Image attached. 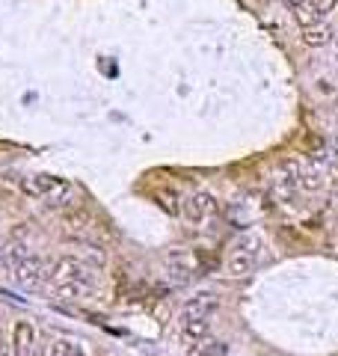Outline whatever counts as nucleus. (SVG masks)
<instances>
[{"label": "nucleus", "mask_w": 338, "mask_h": 356, "mask_svg": "<svg viewBox=\"0 0 338 356\" xmlns=\"http://www.w3.org/2000/svg\"><path fill=\"white\" fill-rule=\"evenodd\" d=\"M21 190L27 196H33V199H45L51 205H68L74 196L72 181L57 178V175H30L21 181Z\"/></svg>", "instance_id": "f257e3e1"}, {"label": "nucleus", "mask_w": 338, "mask_h": 356, "mask_svg": "<svg viewBox=\"0 0 338 356\" xmlns=\"http://www.w3.org/2000/svg\"><path fill=\"white\" fill-rule=\"evenodd\" d=\"M12 279H15V285H21L24 291H33L51 279V261H45L42 255H27V259L15 267Z\"/></svg>", "instance_id": "f03ea898"}, {"label": "nucleus", "mask_w": 338, "mask_h": 356, "mask_svg": "<svg viewBox=\"0 0 338 356\" xmlns=\"http://www.w3.org/2000/svg\"><path fill=\"white\" fill-rule=\"evenodd\" d=\"M252 250H258V241H255V237H243V241L235 244V250L228 253V259H226L228 276H235V279H243V276L252 273V267H255V253H252Z\"/></svg>", "instance_id": "7ed1b4c3"}, {"label": "nucleus", "mask_w": 338, "mask_h": 356, "mask_svg": "<svg viewBox=\"0 0 338 356\" xmlns=\"http://www.w3.org/2000/svg\"><path fill=\"white\" fill-rule=\"evenodd\" d=\"M51 279L54 282H86L89 285V270L81 259L74 255H59L51 264Z\"/></svg>", "instance_id": "20e7f679"}, {"label": "nucleus", "mask_w": 338, "mask_h": 356, "mask_svg": "<svg viewBox=\"0 0 338 356\" xmlns=\"http://www.w3.org/2000/svg\"><path fill=\"white\" fill-rule=\"evenodd\" d=\"M217 309H220V297H217L214 291H199V294H193L190 300L184 303L181 321L184 318H205V321H211V315Z\"/></svg>", "instance_id": "39448f33"}, {"label": "nucleus", "mask_w": 338, "mask_h": 356, "mask_svg": "<svg viewBox=\"0 0 338 356\" xmlns=\"http://www.w3.org/2000/svg\"><path fill=\"white\" fill-rule=\"evenodd\" d=\"M166 267L175 285H187L196 276V259L187 250H172L166 255Z\"/></svg>", "instance_id": "423d86ee"}, {"label": "nucleus", "mask_w": 338, "mask_h": 356, "mask_svg": "<svg viewBox=\"0 0 338 356\" xmlns=\"http://www.w3.org/2000/svg\"><path fill=\"white\" fill-rule=\"evenodd\" d=\"M217 214V199L211 193H193L190 199L184 202V217L190 223H205L208 217Z\"/></svg>", "instance_id": "0eeeda50"}, {"label": "nucleus", "mask_w": 338, "mask_h": 356, "mask_svg": "<svg viewBox=\"0 0 338 356\" xmlns=\"http://www.w3.org/2000/svg\"><path fill=\"white\" fill-rule=\"evenodd\" d=\"M12 350L15 356H33L36 350V330L30 321H18L12 330Z\"/></svg>", "instance_id": "6e6552de"}, {"label": "nucleus", "mask_w": 338, "mask_h": 356, "mask_svg": "<svg viewBox=\"0 0 338 356\" xmlns=\"http://www.w3.org/2000/svg\"><path fill=\"white\" fill-rule=\"evenodd\" d=\"M27 259V246L24 244H6L0 246V279H9L15 273V267Z\"/></svg>", "instance_id": "1a4fd4ad"}, {"label": "nucleus", "mask_w": 338, "mask_h": 356, "mask_svg": "<svg viewBox=\"0 0 338 356\" xmlns=\"http://www.w3.org/2000/svg\"><path fill=\"white\" fill-rule=\"evenodd\" d=\"M335 0H306V6H300V12H297V18H300V24L306 27H315L321 24L326 12H332Z\"/></svg>", "instance_id": "9d476101"}, {"label": "nucleus", "mask_w": 338, "mask_h": 356, "mask_svg": "<svg viewBox=\"0 0 338 356\" xmlns=\"http://www.w3.org/2000/svg\"><path fill=\"white\" fill-rule=\"evenodd\" d=\"M208 333H211V321H205V318H184L181 321V335L187 342H205Z\"/></svg>", "instance_id": "9b49d317"}, {"label": "nucleus", "mask_w": 338, "mask_h": 356, "mask_svg": "<svg viewBox=\"0 0 338 356\" xmlns=\"http://www.w3.org/2000/svg\"><path fill=\"white\" fill-rule=\"evenodd\" d=\"M54 294L59 300H83V297H89V285L86 282H57Z\"/></svg>", "instance_id": "f8f14e48"}, {"label": "nucleus", "mask_w": 338, "mask_h": 356, "mask_svg": "<svg viewBox=\"0 0 338 356\" xmlns=\"http://www.w3.org/2000/svg\"><path fill=\"white\" fill-rule=\"evenodd\" d=\"M332 39V27L330 24H315V27H306V33H303V42L306 45H312V48H321L326 45Z\"/></svg>", "instance_id": "ddd939ff"}, {"label": "nucleus", "mask_w": 338, "mask_h": 356, "mask_svg": "<svg viewBox=\"0 0 338 356\" xmlns=\"http://www.w3.org/2000/svg\"><path fill=\"white\" fill-rule=\"evenodd\" d=\"M297 187H303V190H321L324 187V175L321 170H300V178H297Z\"/></svg>", "instance_id": "4468645a"}, {"label": "nucleus", "mask_w": 338, "mask_h": 356, "mask_svg": "<svg viewBox=\"0 0 338 356\" xmlns=\"http://www.w3.org/2000/svg\"><path fill=\"white\" fill-rule=\"evenodd\" d=\"M202 356H226L228 353V344L220 342V339H211L208 344H202V350H199Z\"/></svg>", "instance_id": "2eb2a0df"}, {"label": "nucleus", "mask_w": 338, "mask_h": 356, "mask_svg": "<svg viewBox=\"0 0 338 356\" xmlns=\"http://www.w3.org/2000/svg\"><path fill=\"white\" fill-rule=\"evenodd\" d=\"M0 356H15V350H12V342H3V339H0Z\"/></svg>", "instance_id": "dca6fc26"}, {"label": "nucleus", "mask_w": 338, "mask_h": 356, "mask_svg": "<svg viewBox=\"0 0 338 356\" xmlns=\"http://www.w3.org/2000/svg\"><path fill=\"white\" fill-rule=\"evenodd\" d=\"M285 3H288V6H294V9H300V6L306 3V0H285Z\"/></svg>", "instance_id": "f3484780"}, {"label": "nucleus", "mask_w": 338, "mask_h": 356, "mask_svg": "<svg viewBox=\"0 0 338 356\" xmlns=\"http://www.w3.org/2000/svg\"><path fill=\"white\" fill-rule=\"evenodd\" d=\"M330 146H332V152H335V155H338V134H335V137H332V143H330Z\"/></svg>", "instance_id": "a211bd4d"}]
</instances>
